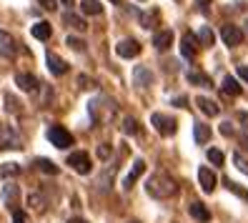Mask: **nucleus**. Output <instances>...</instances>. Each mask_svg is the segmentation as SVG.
<instances>
[{"label": "nucleus", "mask_w": 248, "mask_h": 223, "mask_svg": "<svg viewBox=\"0 0 248 223\" xmlns=\"http://www.w3.org/2000/svg\"><path fill=\"white\" fill-rule=\"evenodd\" d=\"M145 191L151 193L153 198H170V196H176V191H178V183L173 181V178L163 171H158L148 178V183H145Z\"/></svg>", "instance_id": "obj_1"}, {"label": "nucleus", "mask_w": 248, "mask_h": 223, "mask_svg": "<svg viewBox=\"0 0 248 223\" xmlns=\"http://www.w3.org/2000/svg\"><path fill=\"white\" fill-rule=\"evenodd\" d=\"M68 166L76 171V173H80V175H88L91 171H93V163H91V156L88 153H83V151H76V153H70L68 156Z\"/></svg>", "instance_id": "obj_3"}, {"label": "nucleus", "mask_w": 248, "mask_h": 223, "mask_svg": "<svg viewBox=\"0 0 248 223\" xmlns=\"http://www.w3.org/2000/svg\"><path fill=\"white\" fill-rule=\"evenodd\" d=\"M246 31H248V23H246Z\"/></svg>", "instance_id": "obj_51"}, {"label": "nucleus", "mask_w": 248, "mask_h": 223, "mask_svg": "<svg viewBox=\"0 0 248 223\" xmlns=\"http://www.w3.org/2000/svg\"><path fill=\"white\" fill-rule=\"evenodd\" d=\"M188 213H191L196 221H201V223H208L211 221V211L206 208V203H201V201H193L191 206H188Z\"/></svg>", "instance_id": "obj_16"}, {"label": "nucleus", "mask_w": 248, "mask_h": 223, "mask_svg": "<svg viewBox=\"0 0 248 223\" xmlns=\"http://www.w3.org/2000/svg\"><path fill=\"white\" fill-rule=\"evenodd\" d=\"M233 163H236V168H238V171H243V173L248 175V160H246L241 153H236V156H233Z\"/></svg>", "instance_id": "obj_35"}, {"label": "nucleus", "mask_w": 248, "mask_h": 223, "mask_svg": "<svg viewBox=\"0 0 248 223\" xmlns=\"http://www.w3.org/2000/svg\"><path fill=\"white\" fill-rule=\"evenodd\" d=\"M151 123H153V128L160 133V136H173V133L178 130L176 118L163 115V113H153V115H151Z\"/></svg>", "instance_id": "obj_4"}, {"label": "nucleus", "mask_w": 248, "mask_h": 223, "mask_svg": "<svg viewBox=\"0 0 248 223\" xmlns=\"http://www.w3.org/2000/svg\"><path fill=\"white\" fill-rule=\"evenodd\" d=\"M173 103H176L178 108H186V103H188V98H183V96H181V98H176V100H173Z\"/></svg>", "instance_id": "obj_45"}, {"label": "nucleus", "mask_w": 248, "mask_h": 223, "mask_svg": "<svg viewBox=\"0 0 248 223\" xmlns=\"http://www.w3.org/2000/svg\"><path fill=\"white\" fill-rule=\"evenodd\" d=\"M46 61H48V68L53 76H63V73H68V63L63 61L61 55H55V53H48L46 55Z\"/></svg>", "instance_id": "obj_15"}, {"label": "nucleus", "mask_w": 248, "mask_h": 223, "mask_svg": "<svg viewBox=\"0 0 248 223\" xmlns=\"http://www.w3.org/2000/svg\"><path fill=\"white\" fill-rule=\"evenodd\" d=\"M33 166H35L40 173H48V175H58V173H61V168H58L53 160H48V158H35Z\"/></svg>", "instance_id": "obj_21"}, {"label": "nucleus", "mask_w": 248, "mask_h": 223, "mask_svg": "<svg viewBox=\"0 0 248 223\" xmlns=\"http://www.w3.org/2000/svg\"><path fill=\"white\" fill-rule=\"evenodd\" d=\"M13 223H28V216L23 211H13Z\"/></svg>", "instance_id": "obj_38"}, {"label": "nucleus", "mask_w": 248, "mask_h": 223, "mask_svg": "<svg viewBox=\"0 0 248 223\" xmlns=\"http://www.w3.org/2000/svg\"><path fill=\"white\" fill-rule=\"evenodd\" d=\"M221 88H223V93H226V96H233V98H236V96H241V85H238V80L233 78V76H226Z\"/></svg>", "instance_id": "obj_24"}, {"label": "nucleus", "mask_w": 248, "mask_h": 223, "mask_svg": "<svg viewBox=\"0 0 248 223\" xmlns=\"http://www.w3.org/2000/svg\"><path fill=\"white\" fill-rule=\"evenodd\" d=\"M121 130L125 133V136H136V133H138V121H136V118H130V115H125L121 121Z\"/></svg>", "instance_id": "obj_28"}, {"label": "nucleus", "mask_w": 248, "mask_h": 223, "mask_svg": "<svg viewBox=\"0 0 248 223\" xmlns=\"http://www.w3.org/2000/svg\"><path fill=\"white\" fill-rule=\"evenodd\" d=\"M5 103H8V111H10V113H16V111H18L16 98H13V96H5Z\"/></svg>", "instance_id": "obj_41"}, {"label": "nucleus", "mask_w": 248, "mask_h": 223, "mask_svg": "<svg viewBox=\"0 0 248 223\" xmlns=\"http://www.w3.org/2000/svg\"><path fill=\"white\" fill-rule=\"evenodd\" d=\"M110 3H115V5H121V3H123V0H110Z\"/></svg>", "instance_id": "obj_50"}, {"label": "nucleus", "mask_w": 248, "mask_h": 223, "mask_svg": "<svg viewBox=\"0 0 248 223\" xmlns=\"http://www.w3.org/2000/svg\"><path fill=\"white\" fill-rule=\"evenodd\" d=\"M196 106L201 108V113H206V115H211V118H216L218 113H221L218 103H213L211 98H203V96H198V98H196Z\"/></svg>", "instance_id": "obj_17"}, {"label": "nucleus", "mask_w": 248, "mask_h": 223, "mask_svg": "<svg viewBox=\"0 0 248 223\" xmlns=\"http://www.w3.org/2000/svg\"><path fill=\"white\" fill-rule=\"evenodd\" d=\"M68 223H88V221H85V218H70Z\"/></svg>", "instance_id": "obj_47"}, {"label": "nucleus", "mask_w": 248, "mask_h": 223, "mask_svg": "<svg viewBox=\"0 0 248 223\" xmlns=\"http://www.w3.org/2000/svg\"><path fill=\"white\" fill-rule=\"evenodd\" d=\"M113 173H115V166H110V168L103 173V178H98V188H100V191H110V183H113Z\"/></svg>", "instance_id": "obj_31"}, {"label": "nucleus", "mask_w": 248, "mask_h": 223, "mask_svg": "<svg viewBox=\"0 0 248 223\" xmlns=\"http://www.w3.org/2000/svg\"><path fill=\"white\" fill-rule=\"evenodd\" d=\"M18 175H20L18 163H3V166H0V178H18Z\"/></svg>", "instance_id": "obj_27"}, {"label": "nucleus", "mask_w": 248, "mask_h": 223, "mask_svg": "<svg viewBox=\"0 0 248 223\" xmlns=\"http://www.w3.org/2000/svg\"><path fill=\"white\" fill-rule=\"evenodd\" d=\"M28 203H31V208H35V211H46V198H43L40 193H31Z\"/></svg>", "instance_id": "obj_32"}, {"label": "nucleus", "mask_w": 248, "mask_h": 223, "mask_svg": "<svg viewBox=\"0 0 248 223\" xmlns=\"http://www.w3.org/2000/svg\"><path fill=\"white\" fill-rule=\"evenodd\" d=\"M193 138H196V143H208L211 141V128L206 126V123H196L193 126Z\"/></svg>", "instance_id": "obj_23"}, {"label": "nucleus", "mask_w": 248, "mask_h": 223, "mask_svg": "<svg viewBox=\"0 0 248 223\" xmlns=\"http://www.w3.org/2000/svg\"><path fill=\"white\" fill-rule=\"evenodd\" d=\"M31 33H33V38H38V40H48V38L53 35V28H50L48 20H38V23L31 28Z\"/></svg>", "instance_id": "obj_19"}, {"label": "nucleus", "mask_w": 248, "mask_h": 223, "mask_svg": "<svg viewBox=\"0 0 248 223\" xmlns=\"http://www.w3.org/2000/svg\"><path fill=\"white\" fill-rule=\"evenodd\" d=\"M63 20H65L70 28H76V31H80V33L85 31V28H88V23H85L80 16H76V13H65V18H63Z\"/></svg>", "instance_id": "obj_26"}, {"label": "nucleus", "mask_w": 248, "mask_h": 223, "mask_svg": "<svg viewBox=\"0 0 248 223\" xmlns=\"http://www.w3.org/2000/svg\"><path fill=\"white\" fill-rule=\"evenodd\" d=\"M198 53V38L193 33H186L183 40H181V55L183 58H196Z\"/></svg>", "instance_id": "obj_12"}, {"label": "nucleus", "mask_w": 248, "mask_h": 223, "mask_svg": "<svg viewBox=\"0 0 248 223\" xmlns=\"http://www.w3.org/2000/svg\"><path fill=\"white\" fill-rule=\"evenodd\" d=\"M196 38H198V43H203L206 48H211L213 43H216V35H213V31H211L208 25H203L201 31H198V35H196Z\"/></svg>", "instance_id": "obj_25"}, {"label": "nucleus", "mask_w": 248, "mask_h": 223, "mask_svg": "<svg viewBox=\"0 0 248 223\" xmlns=\"http://www.w3.org/2000/svg\"><path fill=\"white\" fill-rule=\"evenodd\" d=\"M221 38H223L226 46L236 48V46H241V43H243V31H241V28H236V25H223L221 28Z\"/></svg>", "instance_id": "obj_9"}, {"label": "nucleus", "mask_w": 248, "mask_h": 223, "mask_svg": "<svg viewBox=\"0 0 248 223\" xmlns=\"http://www.w3.org/2000/svg\"><path fill=\"white\" fill-rule=\"evenodd\" d=\"M133 78H136V83H138L140 88H148V85H153V73H151L148 68H145V65H138V68H136Z\"/></svg>", "instance_id": "obj_20"}, {"label": "nucleus", "mask_w": 248, "mask_h": 223, "mask_svg": "<svg viewBox=\"0 0 248 223\" xmlns=\"http://www.w3.org/2000/svg\"><path fill=\"white\" fill-rule=\"evenodd\" d=\"M115 53H118L121 58H136L140 53V43L133 40V38H125V40H121L118 46H115Z\"/></svg>", "instance_id": "obj_11"}, {"label": "nucleus", "mask_w": 248, "mask_h": 223, "mask_svg": "<svg viewBox=\"0 0 248 223\" xmlns=\"http://www.w3.org/2000/svg\"><path fill=\"white\" fill-rule=\"evenodd\" d=\"M78 85L80 88H93V80L88 76H78Z\"/></svg>", "instance_id": "obj_39"}, {"label": "nucleus", "mask_w": 248, "mask_h": 223, "mask_svg": "<svg viewBox=\"0 0 248 223\" xmlns=\"http://www.w3.org/2000/svg\"><path fill=\"white\" fill-rule=\"evenodd\" d=\"M65 43H68L70 48H76V50H83V48H85V40H83V38H76V35H70Z\"/></svg>", "instance_id": "obj_36"}, {"label": "nucleus", "mask_w": 248, "mask_h": 223, "mask_svg": "<svg viewBox=\"0 0 248 223\" xmlns=\"http://www.w3.org/2000/svg\"><path fill=\"white\" fill-rule=\"evenodd\" d=\"M223 186H226V188H228L231 193H236V196H238V198H243V201L248 203V191H246V188H241L238 183H233V181H231V178H223Z\"/></svg>", "instance_id": "obj_29"}, {"label": "nucleus", "mask_w": 248, "mask_h": 223, "mask_svg": "<svg viewBox=\"0 0 248 223\" xmlns=\"http://www.w3.org/2000/svg\"><path fill=\"white\" fill-rule=\"evenodd\" d=\"M158 20V10H151V13H140V25L143 28H153Z\"/></svg>", "instance_id": "obj_33"}, {"label": "nucleus", "mask_w": 248, "mask_h": 223, "mask_svg": "<svg viewBox=\"0 0 248 223\" xmlns=\"http://www.w3.org/2000/svg\"><path fill=\"white\" fill-rule=\"evenodd\" d=\"M38 3H40L43 8H46V10H55V8H58L55 0H38Z\"/></svg>", "instance_id": "obj_40"}, {"label": "nucleus", "mask_w": 248, "mask_h": 223, "mask_svg": "<svg viewBox=\"0 0 248 223\" xmlns=\"http://www.w3.org/2000/svg\"><path fill=\"white\" fill-rule=\"evenodd\" d=\"M198 183H201V188L206 191V193H213L216 191V173L211 171V168H198Z\"/></svg>", "instance_id": "obj_13"}, {"label": "nucleus", "mask_w": 248, "mask_h": 223, "mask_svg": "<svg viewBox=\"0 0 248 223\" xmlns=\"http://www.w3.org/2000/svg\"><path fill=\"white\" fill-rule=\"evenodd\" d=\"M8 148H20V138L16 130H10V126L0 123V151H8Z\"/></svg>", "instance_id": "obj_6"}, {"label": "nucleus", "mask_w": 248, "mask_h": 223, "mask_svg": "<svg viewBox=\"0 0 248 223\" xmlns=\"http://www.w3.org/2000/svg\"><path fill=\"white\" fill-rule=\"evenodd\" d=\"M238 121L243 123V128L248 130V113H238Z\"/></svg>", "instance_id": "obj_44"}, {"label": "nucleus", "mask_w": 248, "mask_h": 223, "mask_svg": "<svg viewBox=\"0 0 248 223\" xmlns=\"http://www.w3.org/2000/svg\"><path fill=\"white\" fill-rule=\"evenodd\" d=\"M186 78H188V83L201 85V88H211V85H213V83H211V78L206 76V73H201V70H191Z\"/></svg>", "instance_id": "obj_22"}, {"label": "nucleus", "mask_w": 248, "mask_h": 223, "mask_svg": "<svg viewBox=\"0 0 248 223\" xmlns=\"http://www.w3.org/2000/svg\"><path fill=\"white\" fill-rule=\"evenodd\" d=\"M16 85L20 88V91H25V93H33L40 83H38L35 76H31V73H18V76H16Z\"/></svg>", "instance_id": "obj_14"}, {"label": "nucleus", "mask_w": 248, "mask_h": 223, "mask_svg": "<svg viewBox=\"0 0 248 223\" xmlns=\"http://www.w3.org/2000/svg\"><path fill=\"white\" fill-rule=\"evenodd\" d=\"M0 55L3 58H16L18 55V40L8 31H0Z\"/></svg>", "instance_id": "obj_7"}, {"label": "nucleus", "mask_w": 248, "mask_h": 223, "mask_svg": "<svg viewBox=\"0 0 248 223\" xmlns=\"http://www.w3.org/2000/svg\"><path fill=\"white\" fill-rule=\"evenodd\" d=\"M108 156H110V145H108V143H103V145H98V158H100V160H106Z\"/></svg>", "instance_id": "obj_37"}, {"label": "nucleus", "mask_w": 248, "mask_h": 223, "mask_svg": "<svg viewBox=\"0 0 248 223\" xmlns=\"http://www.w3.org/2000/svg\"><path fill=\"white\" fill-rule=\"evenodd\" d=\"M88 111H91V118L95 123H108L115 118V113H118V108H115V100L113 98H106V96H100V98H93L88 103Z\"/></svg>", "instance_id": "obj_2"}, {"label": "nucleus", "mask_w": 248, "mask_h": 223, "mask_svg": "<svg viewBox=\"0 0 248 223\" xmlns=\"http://www.w3.org/2000/svg\"><path fill=\"white\" fill-rule=\"evenodd\" d=\"M221 133H223V136H233V128H231V123H223V126H221Z\"/></svg>", "instance_id": "obj_43"}, {"label": "nucleus", "mask_w": 248, "mask_h": 223, "mask_svg": "<svg viewBox=\"0 0 248 223\" xmlns=\"http://www.w3.org/2000/svg\"><path fill=\"white\" fill-rule=\"evenodd\" d=\"M61 3H65V5H73V0H61Z\"/></svg>", "instance_id": "obj_49"}, {"label": "nucleus", "mask_w": 248, "mask_h": 223, "mask_svg": "<svg viewBox=\"0 0 248 223\" xmlns=\"http://www.w3.org/2000/svg\"><path fill=\"white\" fill-rule=\"evenodd\" d=\"M241 143H243V148H248V133H243V136H241Z\"/></svg>", "instance_id": "obj_46"}, {"label": "nucleus", "mask_w": 248, "mask_h": 223, "mask_svg": "<svg viewBox=\"0 0 248 223\" xmlns=\"http://www.w3.org/2000/svg\"><path fill=\"white\" fill-rule=\"evenodd\" d=\"M211 3V0H198V5H208Z\"/></svg>", "instance_id": "obj_48"}, {"label": "nucleus", "mask_w": 248, "mask_h": 223, "mask_svg": "<svg viewBox=\"0 0 248 223\" xmlns=\"http://www.w3.org/2000/svg\"><path fill=\"white\" fill-rule=\"evenodd\" d=\"M143 173H145V160H143V158H138V160H133V166H130V171H128V175L123 178V183H121V186H123L125 191H130Z\"/></svg>", "instance_id": "obj_8"}, {"label": "nucleus", "mask_w": 248, "mask_h": 223, "mask_svg": "<svg viewBox=\"0 0 248 223\" xmlns=\"http://www.w3.org/2000/svg\"><path fill=\"white\" fill-rule=\"evenodd\" d=\"M153 46H155L158 50H168V48L173 46V31H158V33L153 35Z\"/></svg>", "instance_id": "obj_18"}, {"label": "nucleus", "mask_w": 248, "mask_h": 223, "mask_svg": "<svg viewBox=\"0 0 248 223\" xmlns=\"http://www.w3.org/2000/svg\"><path fill=\"white\" fill-rule=\"evenodd\" d=\"M3 203L10 208V211H18V203H20V186H16V183L3 186Z\"/></svg>", "instance_id": "obj_10"}, {"label": "nucleus", "mask_w": 248, "mask_h": 223, "mask_svg": "<svg viewBox=\"0 0 248 223\" xmlns=\"http://www.w3.org/2000/svg\"><path fill=\"white\" fill-rule=\"evenodd\" d=\"M80 10L85 13V16H100V3L98 0H83Z\"/></svg>", "instance_id": "obj_30"}, {"label": "nucleus", "mask_w": 248, "mask_h": 223, "mask_svg": "<svg viewBox=\"0 0 248 223\" xmlns=\"http://www.w3.org/2000/svg\"><path fill=\"white\" fill-rule=\"evenodd\" d=\"M208 160L213 163V166H223V160H226V156L218 151V148H211L208 151Z\"/></svg>", "instance_id": "obj_34"}, {"label": "nucleus", "mask_w": 248, "mask_h": 223, "mask_svg": "<svg viewBox=\"0 0 248 223\" xmlns=\"http://www.w3.org/2000/svg\"><path fill=\"white\" fill-rule=\"evenodd\" d=\"M238 78H243L248 83V65H238Z\"/></svg>", "instance_id": "obj_42"}, {"label": "nucleus", "mask_w": 248, "mask_h": 223, "mask_svg": "<svg viewBox=\"0 0 248 223\" xmlns=\"http://www.w3.org/2000/svg\"><path fill=\"white\" fill-rule=\"evenodd\" d=\"M48 141H50L55 148H70V145H73L70 130H65L63 126H50V128H48Z\"/></svg>", "instance_id": "obj_5"}]
</instances>
